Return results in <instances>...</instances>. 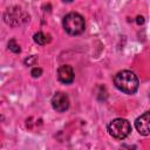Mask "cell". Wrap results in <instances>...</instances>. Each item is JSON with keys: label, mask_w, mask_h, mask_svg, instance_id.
I'll return each instance as SVG.
<instances>
[{"label": "cell", "mask_w": 150, "mask_h": 150, "mask_svg": "<svg viewBox=\"0 0 150 150\" xmlns=\"http://www.w3.org/2000/svg\"><path fill=\"white\" fill-rule=\"evenodd\" d=\"M114 84L115 87L128 95H132L138 89V79L137 76L130 71V70H122L118 71L114 77Z\"/></svg>", "instance_id": "obj_1"}, {"label": "cell", "mask_w": 150, "mask_h": 150, "mask_svg": "<svg viewBox=\"0 0 150 150\" xmlns=\"http://www.w3.org/2000/svg\"><path fill=\"white\" fill-rule=\"evenodd\" d=\"M62 25H63L64 30L69 35H80L84 32V28H86V22H84L83 16L75 12L68 13L63 18Z\"/></svg>", "instance_id": "obj_2"}, {"label": "cell", "mask_w": 150, "mask_h": 150, "mask_svg": "<svg viewBox=\"0 0 150 150\" xmlns=\"http://www.w3.org/2000/svg\"><path fill=\"white\" fill-rule=\"evenodd\" d=\"M108 132L116 139H124L131 132V125L125 118H115L108 124Z\"/></svg>", "instance_id": "obj_3"}, {"label": "cell", "mask_w": 150, "mask_h": 150, "mask_svg": "<svg viewBox=\"0 0 150 150\" xmlns=\"http://www.w3.org/2000/svg\"><path fill=\"white\" fill-rule=\"evenodd\" d=\"M5 22L12 27L15 26H20L25 22H27L29 20V15H27L23 11H21V8L19 7H13V8H8L5 13Z\"/></svg>", "instance_id": "obj_4"}, {"label": "cell", "mask_w": 150, "mask_h": 150, "mask_svg": "<svg viewBox=\"0 0 150 150\" xmlns=\"http://www.w3.org/2000/svg\"><path fill=\"white\" fill-rule=\"evenodd\" d=\"M52 107L57 112H63L69 108V97L66 93H55L52 97Z\"/></svg>", "instance_id": "obj_5"}, {"label": "cell", "mask_w": 150, "mask_h": 150, "mask_svg": "<svg viewBox=\"0 0 150 150\" xmlns=\"http://www.w3.org/2000/svg\"><path fill=\"white\" fill-rule=\"evenodd\" d=\"M135 128L143 136L150 135V110L145 111L143 115H141L139 117L136 118Z\"/></svg>", "instance_id": "obj_6"}, {"label": "cell", "mask_w": 150, "mask_h": 150, "mask_svg": "<svg viewBox=\"0 0 150 150\" xmlns=\"http://www.w3.org/2000/svg\"><path fill=\"white\" fill-rule=\"evenodd\" d=\"M74 70L68 64H62L61 67H59L57 69V79L61 83L64 84H69L74 81Z\"/></svg>", "instance_id": "obj_7"}, {"label": "cell", "mask_w": 150, "mask_h": 150, "mask_svg": "<svg viewBox=\"0 0 150 150\" xmlns=\"http://www.w3.org/2000/svg\"><path fill=\"white\" fill-rule=\"evenodd\" d=\"M33 40L35 41V43H38L40 46H43V45H46V43H48L50 41V36L49 35H46L42 32H38V33L34 34Z\"/></svg>", "instance_id": "obj_8"}, {"label": "cell", "mask_w": 150, "mask_h": 150, "mask_svg": "<svg viewBox=\"0 0 150 150\" xmlns=\"http://www.w3.org/2000/svg\"><path fill=\"white\" fill-rule=\"evenodd\" d=\"M8 48H9V50H12L13 53H20V46L16 43V41L14 40V39H12L9 42H8Z\"/></svg>", "instance_id": "obj_9"}, {"label": "cell", "mask_w": 150, "mask_h": 150, "mask_svg": "<svg viewBox=\"0 0 150 150\" xmlns=\"http://www.w3.org/2000/svg\"><path fill=\"white\" fill-rule=\"evenodd\" d=\"M30 74H32L33 77H39V76H41V74H42V69L39 68V67H35V68L32 69Z\"/></svg>", "instance_id": "obj_10"}, {"label": "cell", "mask_w": 150, "mask_h": 150, "mask_svg": "<svg viewBox=\"0 0 150 150\" xmlns=\"http://www.w3.org/2000/svg\"><path fill=\"white\" fill-rule=\"evenodd\" d=\"M35 61H36V57H35V56H30L29 59H26V60H25V63L28 64V66H32Z\"/></svg>", "instance_id": "obj_11"}, {"label": "cell", "mask_w": 150, "mask_h": 150, "mask_svg": "<svg viewBox=\"0 0 150 150\" xmlns=\"http://www.w3.org/2000/svg\"><path fill=\"white\" fill-rule=\"evenodd\" d=\"M136 19H137L136 21H137V23H138V25H142V23L144 22V18H143V16H137Z\"/></svg>", "instance_id": "obj_12"}, {"label": "cell", "mask_w": 150, "mask_h": 150, "mask_svg": "<svg viewBox=\"0 0 150 150\" xmlns=\"http://www.w3.org/2000/svg\"><path fill=\"white\" fill-rule=\"evenodd\" d=\"M63 1H67V2H69V1H71V0H63Z\"/></svg>", "instance_id": "obj_13"}]
</instances>
